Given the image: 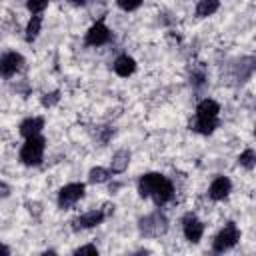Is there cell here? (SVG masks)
Here are the masks:
<instances>
[{
    "label": "cell",
    "instance_id": "cell-25",
    "mask_svg": "<svg viewBox=\"0 0 256 256\" xmlns=\"http://www.w3.org/2000/svg\"><path fill=\"white\" fill-rule=\"evenodd\" d=\"M56 100H58V92H54V94H50V98L46 96V98H44L42 102H44L46 106H50V104H52V102H56Z\"/></svg>",
    "mask_w": 256,
    "mask_h": 256
},
{
    "label": "cell",
    "instance_id": "cell-1",
    "mask_svg": "<svg viewBox=\"0 0 256 256\" xmlns=\"http://www.w3.org/2000/svg\"><path fill=\"white\" fill-rule=\"evenodd\" d=\"M42 154H44V138L40 134H36V136L26 138V142L20 150V160L28 166H34V164H40Z\"/></svg>",
    "mask_w": 256,
    "mask_h": 256
},
{
    "label": "cell",
    "instance_id": "cell-22",
    "mask_svg": "<svg viewBox=\"0 0 256 256\" xmlns=\"http://www.w3.org/2000/svg\"><path fill=\"white\" fill-rule=\"evenodd\" d=\"M118 2V6L122 8V10H136L140 4H142V0H116Z\"/></svg>",
    "mask_w": 256,
    "mask_h": 256
},
{
    "label": "cell",
    "instance_id": "cell-12",
    "mask_svg": "<svg viewBox=\"0 0 256 256\" xmlns=\"http://www.w3.org/2000/svg\"><path fill=\"white\" fill-rule=\"evenodd\" d=\"M134 70H136V62H134L132 56L122 54V56L116 58V62H114V72H116L118 76L126 78V76H130V74H134Z\"/></svg>",
    "mask_w": 256,
    "mask_h": 256
},
{
    "label": "cell",
    "instance_id": "cell-3",
    "mask_svg": "<svg viewBox=\"0 0 256 256\" xmlns=\"http://www.w3.org/2000/svg\"><path fill=\"white\" fill-rule=\"evenodd\" d=\"M82 196H84V184L72 182V184H66V186L60 190V194H58V204H60V208H68V206L76 204Z\"/></svg>",
    "mask_w": 256,
    "mask_h": 256
},
{
    "label": "cell",
    "instance_id": "cell-17",
    "mask_svg": "<svg viewBox=\"0 0 256 256\" xmlns=\"http://www.w3.org/2000/svg\"><path fill=\"white\" fill-rule=\"evenodd\" d=\"M218 124V118H196V124H194V130L200 132V134H210Z\"/></svg>",
    "mask_w": 256,
    "mask_h": 256
},
{
    "label": "cell",
    "instance_id": "cell-2",
    "mask_svg": "<svg viewBox=\"0 0 256 256\" xmlns=\"http://www.w3.org/2000/svg\"><path fill=\"white\" fill-rule=\"evenodd\" d=\"M238 238H240V232H238L236 224H234V222H228V224L216 234V238H214V242H212V248H214L216 252L230 250V248L238 242Z\"/></svg>",
    "mask_w": 256,
    "mask_h": 256
},
{
    "label": "cell",
    "instance_id": "cell-26",
    "mask_svg": "<svg viewBox=\"0 0 256 256\" xmlns=\"http://www.w3.org/2000/svg\"><path fill=\"white\" fill-rule=\"evenodd\" d=\"M8 252H10V250H8L6 246H2V244H0V254H8Z\"/></svg>",
    "mask_w": 256,
    "mask_h": 256
},
{
    "label": "cell",
    "instance_id": "cell-9",
    "mask_svg": "<svg viewBox=\"0 0 256 256\" xmlns=\"http://www.w3.org/2000/svg\"><path fill=\"white\" fill-rule=\"evenodd\" d=\"M164 180V176L162 174H158V172H150V174H144L142 178H140V182H138V192H140V196H150L152 192H154V188L160 184Z\"/></svg>",
    "mask_w": 256,
    "mask_h": 256
},
{
    "label": "cell",
    "instance_id": "cell-4",
    "mask_svg": "<svg viewBox=\"0 0 256 256\" xmlns=\"http://www.w3.org/2000/svg\"><path fill=\"white\" fill-rule=\"evenodd\" d=\"M142 226V232L144 234H148V236H160V234H164L166 232V218L162 216V214H150V216H146L142 222H140Z\"/></svg>",
    "mask_w": 256,
    "mask_h": 256
},
{
    "label": "cell",
    "instance_id": "cell-24",
    "mask_svg": "<svg viewBox=\"0 0 256 256\" xmlns=\"http://www.w3.org/2000/svg\"><path fill=\"white\" fill-rule=\"evenodd\" d=\"M8 194H10V186L4 184V182H0V198H6Z\"/></svg>",
    "mask_w": 256,
    "mask_h": 256
},
{
    "label": "cell",
    "instance_id": "cell-21",
    "mask_svg": "<svg viewBox=\"0 0 256 256\" xmlns=\"http://www.w3.org/2000/svg\"><path fill=\"white\" fill-rule=\"evenodd\" d=\"M48 6V0H28V10L30 12H42Z\"/></svg>",
    "mask_w": 256,
    "mask_h": 256
},
{
    "label": "cell",
    "instance_id": "cell-8",
    "mask_svg": "<svg viewBox=\"0 0 256 256\" xmlns=\"http://www.w3.org/2000/svg\"><path fill=\"white\" fill-rule=\"evenodd\" d=\"M230 190H232V182H230L226 176H218V178L210 184L208 194H210L212 200H224V198L230 194Z\"/></svg>",
    "mask_w": 256,
    "mask_h": 256
},
{
    "label": "cell",
    "instance_id": "cell-13",
    "mask_svg": "<svg viewBox=\"0 0 256 256\" xmlns=\"http://www.w3.org/2000/svg\"><path fill=\"white\" fill-rule=\"evenodd\" d=\"M218 112H220V106L216 100H202L196 108V118H218Z\"/></svg>",
    "mask_w": 256,
    "mask_h": 256
},
{
    "label": "cell",
    "instance_id": "cell-7",
    "mask_svg": "<svg viewBox=\"0 0 256 256\" xmlns=\"http://www.w3.org/2000/svg\"><path fill=\"white\" fill-rule=\"evenodd\" d=\"M110 40V30L106 28L104 22H96L94 26H90V30L86 32V44L90 46H102Z\"/></svg>",
    "mask_w": 256,
    "mask_h": 256
},
{
    "label": "cell",
    "instance_id": "cell-10",
    "mask_svg": "<svg viewBox=\"0 0 256 256\" xmlns=\"http://www.w3.org/2000/svg\"><path fill=\"white\" fill-rule=\"evenodd\" d=\"M150 196L154 198V202H156L158 206L166 204V202H168V200L174 196V186H172V182L164 178V180H162V182H160V184L154 188V192H152Z\"/></svg>",
    "mask_w": 256,
    "mask_h": 256
},
{
    "label": "cell",
    "instance_id": "cell-18",
    "mask_svg": "<svg viewBox=\"0 0 256 256\" xmlns=\"http://www.w3.org/2000/svg\"><path fill=\"white\" fill-rule=\"evenodd\" d=\"M40 26H42L40 16H32L28 20V24H26V40H34L38 36V32H40Z\"/></svg>",
    "mask_w": 256,
    "mask_h": 256
},
{
    "label": "cell",
    "instance_id": "cell-16",
    "mask_svg": "<svg viewBox=\"0 0 256 256\" xmlns=\"http://www.w3.org/2000/svg\"><path fill=\"white\" fill-rule=\"evenodd\" d=\"M218 4H220V0H200L198 6H196V14L200 18L210 16V14H214L218 10Z\"/></svg>",
    "mask_w": 256,
    "mask_h": 256
},
{
    "label": "cell",
    "instance_id": "cell-14",
    "mask_svg": "<svg viewBox=\"0 0 256 256\" xmlns=\"http://www.w3.org/2000/svg\"><path fill=\"white\" fill-rule=\"evenodd\" d=\"M42 128H44V120H42V118H38V116L26 118V120L20 124V134H22L24 138H30V136L40 134Z\"/></svg>",
    "mask_w": 256,
    "mask_h": 256
},
{
    "label": "cell",
    "instance_id": "cell-27",
    "mask_svg": "<svg viewBox=\"0 0 256 256\" xmlns=\"http://www.w3.org/2000/svg\"><path fill=\"white\" fill-rule=\"evenodd\" d=\"M70 2H74V4H80V6H82V4H86V0H70Z\"/></svg>",
    "mask_w": 256,
    "mask_h": 256
},
{
    "label": "cell",
    "instance_id": "cell-5",
    "mask_svg": "<svg viewBox=\"0 0 256 256\" xmlns=\"http://www.w3.org/2000/svg\"><path fill=\"white\" fill-rule=\"evenodd\" d=\"M22 56L18 52H6L2 58H0V76L4 78H10L14 76L20 68H22Z\"/></svg>",
    "mask_w": 256,
    "mask_h": 256
},
{
    "label": "cell",
    "instance_id": "cell-15",
    "mask_svg": "<svg viewBox=\"0 0 256 256\" xmlns=\"http://www.w3.org/2000/svg\"><path fill=\"white\" fill-rule=\"evenodd\" d=\"M128 162H130V154L126 150H118L112 156V172H124L128 168Z\"/></svg>",
    "mask_w": 256,
    "mask_h": 256
},
{
    "label": "cell",
    "instance_id": "cell-19",
    "mask_svg": "<svg viewBox=\"0 0 256 256\" xmlns=\"http://www.w3.org/2000/svg\"><path fill=\"white\" fill-rule=\"evenodd\" d=\"M108 178H110V170H106V168H102V166L92 168V170H90V174H88V180H90V182H94V184L106 182Z\"/></svg>",
    "mask_w": 256,
    "mask_h": 256
},
{
    "label": "cell",
    "instance_id": "cell-23",
    "mask_svg": "<svg viewBox=\"0 0 256 256\" xmlns=\"http://www.w3.org/2000/svg\"><path fill=\"white\" fill-rule=\"evenodd\" d=\"M74 254H92V256H96L98 254V250H96V246H80V248H76L74 250Z\"/></svg>",
    "mask_w": 256,
    "mask_h": 256
},
{
    "label": "cell",
    "instance_id": "cell-20",
    "mask_svg": "<svg viewBox=\"0 0 256 256\" xmlns=\"http://www.w3.org/2000/svg\"><path fill=\"white\" fill-rule=\"evenodd\" d=\"M254 160H256V156H254V150H252V148H248V150H244V152L240 154V166H244V168H248V170L254 168Z\"/></svg>",
    "mask_w": 256,
    "mask_h": 256
},
{
    "label": "cell",
    "instance_id": "cell-6",
    "mask_svg": "<svg viewBox=\"0 0 256 256\" xmlns=\"http://www.w3.org/2000/svg\"><path fill=\"white\" fill-rule=\"evenodd\" d=\"M182 228H184V236L186 240L190 242H198L202 238V232H204V226L202 222L194 216V214H186L184 220H182Z\"/></svg>",
    "mask_w": 256,
    "mask_h": 256
},
{
    "label": "cell",
    "instance_id": "cell-11",
    "mask_svg": "<svg viewBox=\"0 0 256 256\" xmlns=\"http://www.w3.org/2000/svg\"><path fill=\"white\" fill-rule=\"evenodd\" d=\"M102 220H104L102 210H90L74 220V228H92V226H98Z\"/></svg>",
    "mask_w": 256,
    "mask_h": 256
}]
</instances>
